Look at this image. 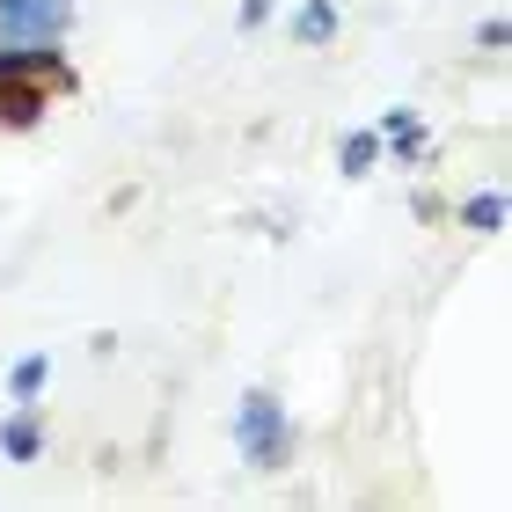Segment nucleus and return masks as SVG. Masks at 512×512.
<instances>
[{
    "label": "nucleus",
    "instance_id": "nucleus-1",
    "mask_svg": "<svg viewBox=\"0 0 512 512\" xmlns=\"http://www.w3.org/2000/svg\"><path fill=\"white\" fill-rule=\"evenodd\" d=\"M235 447L249 469H286V454H293V425H286V403L264 388H249L242 395V410H235Z\"/></svg>",
    "mask_w": 512,
    "mask_h": 512
},
{
    "label": "nucleus",
    "instance_id": "nucleus-2",
    "mask_svg": "<svg viewBox=\"0 0 512 512\" xmlns=\"http://www.w3.org/2000/svg\"><path fill=\"white\" fill-rule=\"evenodd\" d=\"M74 22V0H0V37L22 44H59Z\"/></svg>",
    "mask_w": 512,
    "mask_h": 512
},
{
    "label": "nucleus",
    "instance_id": "nucleus-3",
    "mask_svg": "<svg viewBox=\"0 0 512 512\" xmlns=\"http://www.w3.org/2000/svg\"><path fill=\"white\" fill-rule=\"evenodd\" d=\"M0 81H66L59 44H22V37H0Z\"/></svg>",
    "mask_w": 512,
    "mask_h": 512
},
{
    "label": "nucleus",
    "instance_id": "nucleus-4",
    "mask_svg": "<svg viewBox=\"0 0 512 512\" xmlns=\"http://www.w3.org/2000/svg\"><path fill=\"white\" fill-rule=\"evenodd\" d=\"M44 118V81H0V125H37Z\"/></svg>",
    "mask_w": 512,
    "mask_h": 512
},
{
    "label": "nucleus",
    "instance_id": "nucleus-5",
    "mask_svg": "<svg viewBox=\"0 0 512 512\" xmlns=\"http://www.w3.org/2000/svg\"><path fill=\"white\" fill-rule=\"evenodd\" d=\"M0 454H8V461H37V454H44L37 410H22V417H8V425H0Z\"/></svg>",
    "mask_w": 512,
    "mask_h": 512
},
{
    "label": "nucleus",
    "instance_id": "nucleus-6",
    "mask_svg": "<svg viewBox=\"0 0 512 512\" xmlns=\"http://www.w3.org/2000/svg\"><path fill=\"white\" fill-rule=\"evenodd\" d=\"M44 381H52V359H44V352H30V359L8 366V395H15V403H37Z\"/></svg>",
    "mask_w": 512,
    "mask_h": 512
},
{
    "label": "nucleus",
    "instance_id": "nucleus-7",
    "mask_svg": "<svg viewBox=\"0 0 512 512\" xmlns=\"http://www.w3.org/2000/svg\"><path fill=\"white\" fill-rule=\"evenodd\" d=\"M293 37L308 44V52H315V44H330L337 37V8H330V0H308V8L293 15Z\"/></svg>",
    "mask_w": 512,
    "mask_h": 512
},
{
    "label": "nucleus",
    "instance_id": "nucleus-8",
    "mask_svg": "<svg viewBox=\"0 0 512 512\" xmlns=\"http://www.w3.org/2000/svg\"><path fill=\"white\" fill-rule=\"evenodd\" d=\"M461 227H469V235H498V227H505V198H498V191L461 198Z\"/></svg>",
    "mask_w": 512,
    "mask_h": 512
},
{
    "label": "nucleus",
    "instance_id": "nucleus-9",
    "mask_svg": "<svg viewBox=\"0 0 512 512\" xmlns=\"http://www.w3.org/2000/svg\"><path fill=\"white\" fill-rule=\"evenodd\" d=\"M381 139L395 154H425V132H417V110H388L381 118Z\"/></svg>",
    "mask_w": 512,
    "mask_h": 512
},
{
    "label": "nucleus",
    "instance_id": "nucleus-10",
    "mask_svg": "<svg viewBox=\"0 0 512 512\" xmlns=\"http://www.w3.org/2000/svg\"><path fill=\"white\" fill-rule=\"evenodd\" d=\"M381 161V132H352L344 139V176H366Z\"/></svg>",
    "mask_w": 512,
    "mask_h": 512
},
{
    "label": "nucleus",
    "instance_id": "nucleus-11",
    "mask_svg": "<svg viewBox=\"0 0 512 512\" xmlns=\"http://www.w3.org/2000/svg\"><path fill=\"white\" fill-rule=\"evenodd\" d=\"M271 22V0H242V30H264Z\"/></svg>",
    "mask_w": 512,
    "mask_h": 512
}]
</instances>
